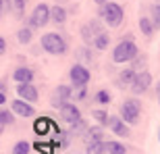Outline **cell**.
Returning a JSON list of instances; mask_svg holds the SVG:
<instances>
[{"label":"cell","instance_id":"obj_12","mask_svg":"<svg viewBox=\"0 0 160 154\" xmlns=\"http://www.w3.org/2000/svg\"><path fill=\"white\" fill-rule=\"evenodd\" d=\"M12 110H15L19 117H33V113H36L29 102H23V100H15L12 102Z\"/></svg>","mask_w":160,"mask_h":154},{"label":"cell","instance_id":"obj_31","mask_svg":"<svg viewBox=\"0 0 160 154\" xmlns=\"http://www.w3.org/2000/svg\"><path fill=\"white\" fill-rule=\"evenodd\" d=\"M6 52V42H4V38L0 40V54H4Z\"/></svg>","mask_w":160,"mask_h":154},{"label":"cell","instance_id":"obj_24","mask_svg":"<svg viewBox=\"0 0 160 154\" xmlns=\"http://www.w3.org/2000/svg\"><path fill=\"white\" fill-rule=\"evenodd\" d=\"M94 100L98 102V104H108V102H110V94H108L106 90H100V92L94 96Z\"/></svg>","mask_w":160,"mask_h":154},{"label":"cell","instance_id":"obj_17","mask_svg":"<svg viewBox=\"0 0 160 154\" xmlns=\"http://www.w3.org/2000/svg\"><path fill=\"white\" fill-rule=\"evenodd\" d=\"M139 29L143 31V36H152L154 33V29H156V25H154V21H150V19H146V17H142L139 19Z\"/></svg>","mask_w":160,"mask_h":154},{"label":"cell","instance_id":"obj_35","mask_svg":"<svg viewBox=\"0 0 160 154\" xmlns=\"http://www.w3.org/2000/svg\"><path fill=\"white\" fill-rule=\"evenodd\" d=\"M158 2H160V0H158Z\"/></svg>","mask_w":160,"mask_h":154},{"label":"cell","instance_id":"obj_7","mask_svg":"<svg viewBox=\"0 0 160 154\" xmlns=\"http://www.w3.org/2000/svg\"><path fill=\"white\" fill-rule=\"evenodd\" d=\"M150 83H152V75L148 71H142L135 75V79L131 83V90H133V94H143L150 88Z\"/></svg>","mask_w":160,"mask_h":154},{"label":"cell","instance_id":"obj_16","mask_svg":"<svg viewBox=\"0 0 160 154\" xmlns=\"http://www.w3.org/2000/svg\"><path fill=\"white\" fill-rule=\"evenodd\" d=\"M135 75H137V73L133 71V69H125V71H121V75H119V85H121V88H125V85L133 83Z\"/></svg>","mask_w":160,"mask_h":154},{"label":"cell","instance_id":"obj_14","mask_svg":"<svg viewBox=\"0 0 160 154\" xmlns=\"http://www.w3.org/2000/svg\"><path fill=\"white\" fill-rule=\"evenodd\" d=\"M50 125H52V119H48V117L36 119V123H33V131H36L38 136H46L48 129H50Z\"/></svg>","mask_w":160,"mask_h":154},{"label":"cell","instance_id":"obj_28","mask_svg":"<svg viewBox=\"0 0 160 154\" xmlns=\"http://www.w3.org/2000/svg\"><path fill=\"white\" fill-rule=\"evenodd\" d=\"M152 19H154L156 29H160V4H156L154 8H152Z\"/></svg>","mask_w":160,"mask_h":154},{"label":"cell","instance_id":"obj_6","mask_svg":"<svg viewBox=\"0 0 160 154\" xmlns=\"http://www.w3.org/2000/svg\"><path fill=\"white\" fill-rule=\"evenodd\" d=\"M71 81L77 85V88H85L89 83V79H92V75H89V71L85 69L83 65H73L71 67Z\"/></svg>","mask_w":160,"mask_h":154},{"label":"cell","instance_id":"obj_20","mask_svg":"<svg viewBox=\"0 0 160 154\" xmlns=\"http://www.w3.org/2000/svg\"><path fill=\"white\" fill-rule=\"evenodd\" d=\"M29 150H31V146H29V142H17L15 146H12V150H11V154H29Z\"/></svg>","mask_w":160,"mask_h":154},{"label":"cell","instance_id":"obj_22","mask_svg":"<svg viewBox=\"0 0 160 154\" xmlns=\"http://www.w3.org/2000/svg\"><path fill=\"white\" fill-rule=\"evenodd\" d=\"M85 136H88V142L89 140H102L104 137V131H102V127H89Z\"/></svg>","mask_w":160,"mask_h":154},{"label":"cell","instance_id":"obj_3","mask_svg":"<svg viewBox=\"0 0 160 154\" xmlns=\"http://www.w3.org/2000/svg\"><path fill=\"white\" fill-rule=\"evenodd\" d=\"M42 48L50 54H65L67 52V42L58 33H46V36H42Z\"/></svg>","mask_w":160,"mask_h":154},{"label":"cell","instance_id":"obj_8","mask_svg":"<svg viewBox=\"0 0 160 154\" xmlns=\"http://www.w3.org/2000/svg\"><path fill=\"white\" fill-rule=\"evenodd\" d=\"M60 115H62V119H65L69 125H75L81 121V113H79V108L75 106V104H71V102H67L65 106L60 108Z\"/></svg>","mask_w":160,"mask_h":154},{"label":"cell","instance_id":"obj_25","mask_svg":"<svg viewBox=\"0 0 160 154\" xmlns=\"http://www.w3.org/2000/svg\"><path fill=\"white\" fill-rule=\"evenodd\" d=\"M92 115L98 119V123H100V125H110V117H108L104 110H94Z\"/></svg>","mask_w":160,"mask_h":154},{"label":"cell","instance_id":"obj_32","mask_svg":"<svg viewBox=\"0 0 160 154\" xmlns=\"http://www.w3.org/2000/svg\"><path fill=\"white\" fill-rule=\"evenodd\" d=\"M96 2H98V4H100V6H104V4H106V2H108V0H96Z\"/></svg>","mask_w":160,"mask_h":154},{"label":"cell","instance_id":"obj_2","mask_svg":"<svg viewBox=\"0 0 160 154\" xmlns=\"http://www.w3.org/2000/svg\"><path fill=\"white\" fill-rule=\"evenodd\" d=\"M133 59H137V46L131 40H123L119 46L114 48V52H112L114 63H129Z\"/></svg>","mask_w":160,"mask_h":154},{"label":"cell","instance_id":"obj_10","mask_svg":"<svg viewBox=\"0 0 160 154\" xmlns=\"http://www.w3.org/2000/svg\"><path fill=\"white\" fill-rule=\"evenodd\" d=\"M102 25L98 23V21H92V23H88V25H83V29H81V36H83V40L85 42H92V40H96V38L102 33Z\"/></svg>","mask_w":160,"mask_h":154},{"label":"cell","instance_id":"obj_18","mask_svg":"<svg viewBox=\"0 0 160 154\" xmlns=\"http://www.w3.org/2000/svg\"><path fill=\"white\" fill-rule=\"evenodd\" d=\"M52 21H54V23H58V25L67 21V11L62 8V6H58V4L52 6Z\"/></svg>","mask_w":160,"mask_h":154},{"label":"cell","instance_id":"obj_5","mask_svg":"<svg viewBox=\"0 0 160 154\" xmlns=\"http://www.w3.org/2000/svg\"><path fill=\"white\" fill-rule=\"evenodd\" d=\"M50 19H52V8H48L46 4H38L29 17V25L31 27H44Z\"/></svg>","mask_w":160,"mask_h":154},{"label":"cell","instance_id":"obj_13","mask_svg":"<svg viewBox=\"0 0 160 154\" xmlns=\"http://www.w3.org/2000/svg\"><path fill=\"white\" fill-rule=\"evenodd\" d=\"M85 152L88 154H106V144L104 140H89L88 146H85Z\"/></svg>","mask_w":160,"mask_h":154},{"label":"cell","instance_id":"obj_29","mask_svg":"<svg viewBox=\"0 0 160 154\" xmlns=\"http://www.w3.org/2000/svg\"><path fill=\"white\" fill-rule=\"evenodd\" d=\"M29 40H31V31L29 29H21L19 31V42H21V44H27Z\"/></svg>","mask_w":160,"mask_h":154},{"label":"cell","instance_id":"obj_26","mask_svg":"<svg viewBox=\"0 0 160 154\" xmlns=\"http://www.w3.org/2000/svg\"><path fill=\"white\" fill-rule=\"evenodd\" d=\"M36 150H40L42 154H54L52 144H42V142H36Z\"/></svg>","mask_w":160,"mask_h":154},{"label":"cell","instance_id":"obj_21","mask_svg":"<svg viewBox=\"0 0 160 154\" xmlns=\"http://www.w3.org/2000/svg\"><path fill=\"white\" fill-rule=\"evenodd\" d=\"M106 150H108V154H127V148L119 142H108Z\"/></svg>","mask_w":160,"mask_h":154},{"label":"cell","instance_id":"obj_15","mask_svg":"<svg viewBox=\"0 0 160 154\" xmlns=\"http://www.w3.org/2000/svg\"><path fill=\"white\" fill-rule=\"evenodd\" d=\"M12 77H15V81H19V83H29L31 79H33V73H31V69H27V67H19Z\"/></svg>","mask_w":160,"mask_h":154},{"label":"cell","instance_id":"obj_34","mask_svg":"<svg viewBox=\"0 0 160 154\" xmlns=\"http://www.w3.org/2000/svg\"><path fill=\"white\" fill-rule=\"evenodd\" d=\"M158 136H160V129H158Z\"/></svg>","mask_w":160,"mask_h":154},{"label":"cell","instance_id":"obj_30","mask_svg":"<svg viewBox=\"0 0 160 154\" xmlns=\"http://www.w3.org/2000/svg\"><path fill=\"white\" fill-rule=\"evenodd\" d=\"M11 0H0V15H2V17H4L6 13H8V8H11Z\"/></svg>","mask_w":160,"mask_h":154},{"label":"cell","instance_id":"obj_23","mask_svg":"<svg viewBox=\"0 0 160 154\" xmlns=\"http://www.w3.org/2000/svg\"><path fill=\"white\" fill-rule=\"evenodd\" d=\"M25 6H27V0H15V2H12V11H15L17 17H23Z\"/></svg>","mask_w":160,"mask_h":154},{"label":"cell","instance_id":"obj_9","mask_svg":"<svg viewBox=\"0 0 160 154\" xmlns=\"http://www.w3.org/2000/svg\"><path fill=\"white\" fill-rule=\"evenodd\" d=\"M17 94H19V98L25 100V102H36L38 100V90L33 88L31 83H19Z\"/></svg>","mask_w":160,"mask_h":154},{"label":"cell","instance_id":"obj_19","mask_svg":"<svg viewBox=\"0 0 160 154\" xmlns=\"http://www.w3.org/2000/svg\"><path fill=\"white\" fill-rule=\"evenodd\" d=\"M108 42H110V36H108L106 31H102L100 36L94 40V46L98 48V50H104V48H108Z\"/></svg>","mask_w":160,"mask_h":154},{"label":"cell","instance_id":"obj_11","mask_svg":"<svg viewBox=\"0 0 160 154\" xmlns=\"http://www.w3.org/2000/svg\"><path fill=\"white\" fill-rule=\"evenodd\" d=\"M110 129L121 137L129 136V123H125L123 119H119V117H110Z\"/></svg>","mask_w":160,"mask_h":154},{"label":"cell","instance_id":"obj_27","mask_svg":"<svg viewBox=\"0 0 160 154\" xmlns=\"http://www.w3.org/2000/svg\"><path fill=\"white\" fill-rule=\"evenodd\" d=\"M0 119H2V121H0L2 129H4L6 125H11V123H12V115L8 113V110H2V113H0Z\"/></svg>","mask_w":160,"mask_h":154},{"label":"cell","instance_id":"obj_4","mask_svg":"<svg viewBox=\"0 0 160 154\" xmlns=\"http://www.w3.org/2000/svg\"><path fill=\"white\" fill-rule=\"evenodd\" d=\"M121 117H123L125 123L135 125L137 121H139V102L133 100V98L125 100L123 104H121Z\"/></svg>","mask_w":160,"mask_h":154},{"label":"cell","instance_id":"obj_1","mask_svg":"<svg viewBox=\"0 0 160 154\" xmlns=\"http://www.w3.org/2000/svg\"><path fill=\"white\" fill-rule=\"evenodd\" d=\"M100 17L108 27H119L121 21H123V8L119 4H114V2H106L100 8Z\"/></svg>","mask_w":160,"mask_h":154},{"label":"cell","instance_id":"obj_33","mask_svg":"<svg viewBox=\"0 0 160 154\" xmlns=\"http://www.w3.org/2000/svg\"><path fill=\"white\" fill-rule=\"evenodd\" d=\"M156 92H158V102H160V83H158V90H156Z\"/></svg>","mask_w":160,"mask_h":154}]
</instances>
